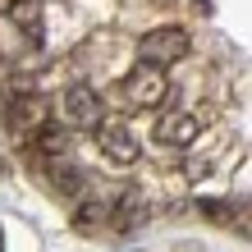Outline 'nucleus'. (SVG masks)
Returning <instances> with one entry per match:
<instances>
[{
	"label": "nucleus",
	"mask_w": 252,
	"mask_h": 252,
	"mask_svg": "<svg viewBox=\"0 0 252 252\" xmlns=\"http://www.w3.org/2000/svg\"><path fill=\"white\" fill-rule=\"evenodd\" d=\"M14 5H19V0H0V14H9Z\"/></svg>",
	"instance_id": "f8f14e48"
},
{
	"label": "nucleus",
	"mask_w": 252,
	"mask_h": 252,
	"mask_svg": "<svg viewBox=\"0 0 252 252\" xmlns=\"http://www.w3.org/2000/svg\"><path fill=\"white\" fill-rule=\"evenodd\" d=\"M165 96H170V78H165V69H160V64L138 60V64L124 73V101H128L133 110H156Z\"/></svg>",
	"instance_id": "f257e3e1"
},
{
	"label": "nucleus",
	"mask_w": 252,
	"mask_h": 252,
	"mask_svg": "<svg viewBox=\"0 0 252 252\" xmlns=\"http://www.w3.org/2000/svg\"><path fill=\"white\" fill-rule=\"evenodd\" d=\"M28 142H32V152H37L41 160H60V156H64V147H69V138H64L55 124H41Z\"/></svg>",
	"instance_id": "0eeeda50"
},
{
	"label": "nucleus",
	"mask_w": 252,
	"mask_h": 252,
	"mask_svg": "<svg viewBox=\"0 0 252 252\" xmlns=\"http://www.w3.org/2000/svg\"><path fill=\"white\" fill-rule=\"evenodd\" d=\"M96 147H101V156L110 160V165H133V160L142 156V147L138 138H133V128L120 124V120H106L96 128Z\"/></svg>",
	"instance_id": "7ed1b4c3"
},
{
	"label": "nucleus",
	"mask_w": 252,
	"mask_h": 252,
	"mask_svg": "<svg viewBox=\"0 0 252 252\" xmlns=\"http://www.w3.org/2000/svg\"><path fill=\"white\" fill-rule=\"evenodd\" d=\"M138 220H142V197L138 192H124L120 197V225L128 229V225H138Z\"/></svg>",
	"instance_id": "9b49d317"
},
{
	"label": "nucleus",
	"mask_w": 252,
	"mask_h": 252,
	"mask_svg": "<svg viewBox=\"0 0 252 252\" xmlns=\"http://www.w3.org/2000/svg\"><path fill=\"white\" fill-rule=\"evenodd\" d=\"M197 133H202V124H197V115H188V110H170V115L156 120V142L160 147H192Z\"/></svg>",
	"instance_id": "423d86ee"
},
{
	"label": "nucleus",
	"mask_w": 252,
	"mask_h": 252,
	"mask_svg": "<svg viewBox=\"0 0 252 252\" xmlns=\"http://www.w3.org/2000/svg\"><path fill=\"white\" fill-rule=\"evenodd\" d=\"M106 216H110V202L92 197V202H83V211H78V225H83V229H92V225H101Z\"/></svg>",
	"instance_id": "9d476101"
},
{
	"label": "nucleus",
	"mask_w": 252,
	"mask_h": 252,
	"mask_svg": "<svg viewBox=\"0 0 252 252\" xmlns=\"http://www.w3.org/2000/svg\"><path fill=\"white\" fill-rule=\"evenodd\" d=\"M188 51H192V41H188L184 28H174V23H160V28H152V32L138 41V55H142L147 64H160V69L179 64Z\"/></svg>",
	"instance_id": "f03ea898"
},
{
	"label": "nucleus",
	"mask_w": 252,
	"mask_h": 252,
	"mask_svg": "<svg viewBox=\"0 0 252 252\" xmlns=\"http://www.w3.org/2000/svg\"><path fill=\"white\" fill-rule=\"evenodd\" d=\"M51 184L60 192H69V197H78V192H83V174L73 170V160L60 156V160H51Z\"/></svg>",
	"instance_id": "6e6552de"
},
{
	"label": "nucleus",
	"mask_w": 252,
	"mask_h": 252,
	"mask_svg": "<svg viewBox=\"0 0 252 252\" xmlns=\"http://www.w3.org/2000/svg\"><path fill=\"white\" fill-rule=\"evenodd\" d=\"M9 14H14V23H19L32 41H41V5H37V0H19Z\"/></svg>",
	"instance_id": "1a4fd4ad"
},
{
	"label": "nucleus",
	"mask_w": 252,
	"mask_h": 252,
	"mask_svg": "<svg viewBox=\"0 0 252 252\" xmlns=\"http://www.w3.org/2000/svg\"><path fill=\"white\" fill-rule=\"evenodd\" d=\"M60 115H64V124L69 128H92L101 120V96H96V87H87V83H73L64 101H60Z\"/></svg>",
	"instance_id": "20e7f679"
},
{
	"label": "nucleus",
	"mask_w": 252,
	"mask_h": 252,
	"mask_svg": "<svg viewBox=\"0 0 252 252\" xmlns=\"http://www.w3.org/2000/svg\"><path fill=\"white\" fill-rule=\"evenodd\" d=\"M41 124H46V101H41L37 92L9 87V128L19 133V138H32Z\"/></svg>",
	"instance_id": "39448f33"
}]
</instances>
